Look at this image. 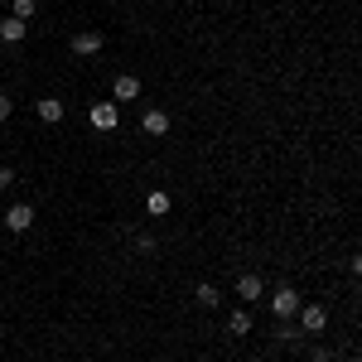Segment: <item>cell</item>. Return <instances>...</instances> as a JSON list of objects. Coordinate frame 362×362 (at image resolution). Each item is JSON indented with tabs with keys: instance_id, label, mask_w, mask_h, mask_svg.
Returning a JSON list of instances; mask_svg holds the SVG:
<instances>
[{
	"instance_id": "cell-19",
	"label": "cell",
	"mask_w": 362,
	"mask_h": 362,
	"mask_svg": "<svg viewBox=\"0 0 362 362\" xmlns=\"http://www.w3.org/2000/svg\"><path fill=\"white\" fill-rule=\"evenodd\" d=\"M0 338H5V324H0Z\"/></svg>"
},
{
	"instance_id": "cell-12",
	"label": "cell",
	"mask_w": 362,
	"mask_h": 362,
	"mask_svg": "<svg viewBox=\"0 0 362 362\" xmlns=\"http://www.w3.org/2000/svg\"><path fill=\"white\" fill-rule=\"evenodd\" d=\"M145 213H150V218H165V213H169V194H160V189H155V194L145 198Z\"/></svg>"
},
{
	"instance_id": "cell-11",
	"label": "cell",
	"mask_w": 362,
	"mask_h": 362,
	"mask_svg": "<svg viewBox=\"0 0 362 362\" xmlns=\"http://www.w3.org/2000/svg\"><path fill=\"white\" fill-rule=\"evenodd\" d=\"M227 334H237V338L251 334V314L247 309H232V314H227Z\"/></svg>"
},
{
	"instance_id": "cell-8",
	"label": "cell",
	"mask_w": 362,
	"mask_h": 362,
	"mask_svg": "<svg viewBox=\"0 0 362 362\" xmlns=\"http://www.w3.org/2000/svg\"><path fill=\"white\" fill-rule=\"evenodd\" d=\"M25 34H29L25 20H15V15H10V20H0V39H5V44H20Z\"/></svg>"
},
{
	"instance_id": "cell-3",
	"label": "cell",
	"mask_w": 362,
	"mask_h": 362,
	"mask_svg": "<svg viewBox=\"0 0 362 362\" xmlns=\"http://www.w3.org/2000/svg\"><path fill=\"white\" fill-rule=\"evenodd\" d=\"M324 324H329V309L324 305H305L300 309V329H305V334H324Z\"/></svg>"
},
{
	"instance_id": "cell-7",
	"label": "cell",
	"mask_w": 362,
	"mask_h": 362,
	"mask_svg": "<svg viewBox=\"0 0 362 362\" xmlns=\"http://www.w3.org/2000/svg\"><path fill=\"white\" fill-rule=\"evenodd\" d=\"M34 112H39V121H49V126H54V121H63V102H58V97H39V102H34Z\"/></svg>"
},
{
	"instance_id": "cell-5",
	"label": "cell",
	"mask_w": 362,
	"mask_h": 362,
	"mask_svg": "<svg viewBox=\"0 0 362 362\" xmlns=\"http://www.w3.org/2000/svg\"><path fill=\"white\" fill-rule=\"evenodd\" d=\"M5 227H10V232H29V227H34V208H29V203H15V208L5 213Z\"/></svg>"
},
{
	"instance_id": "cell-13",
	"label": "cell",
	"mask_w": 362,
	"mask_h": 362,
	"mask_svg": "<svg viewBox=\"0 0 362 362\" xmlns=\"http://www.w3.org/2000/svg\"><path fill=\"white\" fill-rule=\"evenodd\" d=\"M194 300H198L203 309H218V285H208V280H203V285L194 290Z\"/></svg>"
},
{
	"instance_id": "cell-16",
	"label": "cell",
	"mask_w": 362,
	"mask_h": 362,
	"mask_svg": "<svg viewBox=\"0 0 362 362\" xmlns=\"http://www.w3.org/2000/svg\"><path fill=\"white\" fill-rule=\"evenodd\" d=\"M10 184H15V169H5V165H0V194H5Z\"/></svg>"
},
{
	"instance_id": "cell-14",
	"label": "cell",
	"mask_w": 362,
	"mask_h": 362,
	"mask_svg": "<svg viewBox=\"0 0 362 362\" xmlns=\"http://www.w3.org/2000/svg\"><path fill=\"white\" fill-rule=\"evenodd\" d=\"M34 10H39V0H15V20H34Z\"/></svg>"
},
{
	"instance_id": "cell-18",
	"label": "cell",
	"mask_w": 362,
	"mask_h": 362,
	"mask_svg": "<svg viewBox=\"0 0 362 362\" xmlns=\"http://www.w3.org/2000/svg\"><path fill=\"white\" fill-rule=\"evenodd\" d=\"M15 112V107H10V97H5V92H0V121H5V116Z\"/></svg>"
},
{
	"instance_id": "cell-4",
	"label": "cell",
	"mask_w": 362,
	"mask_h": 362,
	"mask_svg": "<svg viewBox=\"0 0 362 362\" xmlns=\"http://www.w3.org/2000/svg\"><path fill=\"white\" fill-rule=\"evenodd\" d=\"M87 121H92L97 131H116V121H121V112H116L112 102H97V107L87 112Z\"/></svg>"
},
{
	"instance_id": "cell-17",
	"label": "cell",
	"mask_w": 362,
	"mask_h": 362,
	"mask_svg": "<svg viewBox=\"0 0 362 362\" xmlns=\"http://www.w3.org/2000/svg\"><path fill=\"white\" fill-rule=\"evenodd\" d=\"M309 362H334V353H329V348H314V353H309Z\"/></svg>"
},
{
	"instance_id": "cell-10",
	"label": "cell",
	"mask_w": 362,
	"mask_h": 362,
	"mask_svg": "<svg viewBox=\"0 0 362 362\" xmlns=\"http://www.w3.org/2000/svg\"><path fill=\"white\" fill-rule=\"evenodd\" d=\"M237 295H242V300H261V295H266L261 276H242V280H237Z\"/></svg>"
},
{
	"instance_id": "cell-1",
	"label": "cell",
	"mask_w": 362,
	"mask_h": 362,
	"mask_svg": "<svg viewBox=\"0 0 362 362\" xmlns=\"http://www.w3.org/2000/svg\"><path fill=\"white\" fill-rule=\"evenodd\" d=\"M295 309H300V295H295L290 285H280L276 295H271V314H276V319H290Z\"/></svg>"
},
{
	"instance_id": "cell-6",
	"label": "cell",
	"mask_w": 362,
	"mask_h": 362,
	"mask_svg": "<svg viewBox=\"0 0 362 362\" xmlns=\"http://www.w3.org/2000/svg\"><path fill=\"white\" fill-rule=\"evenodd\" d=\"M112 92H116V102H136V97H140V78H131V73H121Z\"/></svg>"
},
{
	"instance_id": "cell-2",
	"label": "cell",
	"mask_w": 362,
	"mask_h": 362,
	"mask_svg": "<svg viewBox=\"0 0 362 362\" xmlns=\"http://www.w3.org/2000/svg\"><path fill=\"white\" fill-rule=\"evenodd\" d=\"M102 29H83V34H73V54H83V58H92V54H102Z\"/></svg>"
},
{
	"instance_id": "cell-15",
	"label": "cell",
	"mask_w": 362,
	"mask_h": 362,
	"mask_svg": "<svg viewBox=\"0 0 362 362\" xmlns=\"http://www.w3.org/2000/svg\"><path fill=\"white\" fill-rule=\"evenodd\" d=\"M136 251H140V256H155V237H150V232H140V237H136Z\"/></svg>"
},
{
	"instance_id": "cell-9",
	"label": "cell",
	"mask_w": 362,
	"mask_h": 362,
	"mask_svg": "<svg viewBox=\"0 0 362 362\" xmlns=\"http://www.w3.org/2000/svg\"><path fill=\"white\" fill-rule=\"evenodd\" d=\"M140 126H145V136H165V131H169V112H145V116H140Z\"/></svg>"
}]
</instances>
